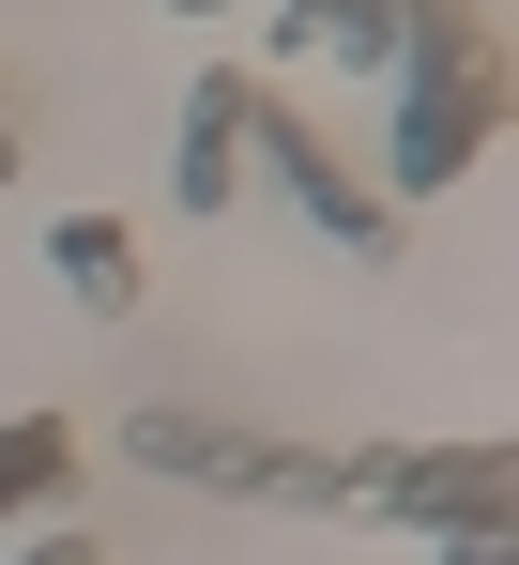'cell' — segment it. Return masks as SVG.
Returning <instances> with one entry per match:
<instances>
[{"mask_svg":"<svg viewBox=\"0 0 519 565\" xmlns=\"http://www.w3.org/2000/svg\"><path fill=\"white\" fill-rule=\"evenodd\" d=\"M0 184H15V122H0Z\"/></svg>","mask_w":519,"mask_h":565,"instance_id":"obj_10","label":"cell"},{"mask_svg":"<svg viewBox=\"0 0 519 565\" xmlns=\"http://www.w3.org/2000/svg\"><path fill=\"white\" fill-rule=\"evenodd\" d=\"M123 459L138 473H199V489H290V504H337V459L306 444H260V428H214V413H123Z\"/></svg>","mask_w":519,"mask_h":565,"instance_id":"obj_2","label":"cell"},{"mask_svg":"<svg viewBox=\"0 0 519 565\" xmlns=\"http://www.w3.org/2000/svg\"><path fill=\"white\" fill-rule=\"evenodd\" d=\"M489 138H505V46L474 31V0H443L428 31L398 46V138H382V199L458 184Z\"/></svg>","mask_w":519,"mask_h":565,"instance_id":"obj_1","label":"cell"},{"mask_svg":"<svg viewBox=\"0 0 519 565\" xmlns=\"http://www.w3.org/2000/svg\"><path fill=\"white\" fill-rule=\"evenodd\" d=\"M337 504H382V520H489V504H519V444H367V459H337Z\"/></svg>","mask_w":519,"mask_h":565,"instance_id":"obj_3","label":"cell"},{"mask_svg":"<svg viewBox=\"0 0 519 565\" xmlns=\"http://www.w3.org/2000/svg\"><path fill=\"white\" fill-rule=\"evenodd\" d=\"M15 565H107V535H31Z\"/></svg>","mask_w":519,"mask_h":565,"instance_id":"obj_9","label":"cell"},{"mask_svg":"<svg viewBox=\"0 0 519 565\" xmlns=\"http://www.w3.org/2000/svg\"><path fill=\"white\" fill-rule=\"evenodd\" d=\"M245 169H275V184L306 199V214H321L337 245H398V199H382V184H351V153H337V138H321V122H306V107H275V77H260V122H245Z\"/></svg>","mask_w":519,"mask_h":565,"instance_id":"obj_4","label":"cell"},{"mask_svg":"<svg viewBox=\"0 0 519 565\" xmlns=\"http://www.w3.org/2000/svg\"><path fill=\"white\" fill-rule=\"evenodd\" d=\"M183 15H230V0H183Z\"/></svg>","mask_w":519,"mask_h":565,"instance_id":"obj_11","label":"cell"},{"mask_svg":"<svg viewBox=\"0 0 519 565\" xmlns=\"http://www.w3.org/2000/svg\"><path fill=\"white\" fill-rule=\"evenodd\" d=\"M245 122H260V62H199V93H183V169H169L183 214H230V199H245Z\"/></svg>","mask_w":519,"mask_h":565,"instance_id":"obj_5","label":"cell"},{"mask_svg":"<svg viewBox=\"0 0 519 565\" xmlns=\"http://www.w3.org/2000/svg\"><path fill=\"white\" fill-rule=\"evenodd\" d=\"M46 260H62V290H77L92 321H123V306H138V230H123V214H62V230H46Z\"/></svg>","mask_w":519,"mask_h":565,"instance_id":"obj_6","label":"cell"},{"mask_svg":"<svg viewBox=\"0 0 519 565\" xmlns=\"http://www.w3.org/2000/svg\"><path fill=\"white\" fill-rule=\"evenodd\" d=\"M443 565H519V504H489V520H443Z\"/></svg>","mask_w":519,"mask_h":565,"instance_id":"obj_8","label":"cell"},{"mask_svg":"<svg viewBox=\"0 0 519 565\" xmlns=\"http://www.w3.org/2000/svg\"><path fill=\"white\" fill-rule=\"evenodd\" d=\"M46 473H62V428H46V413H15V428H0V504H31Z\"/></svg>","mask_w":519,"mask_h":565,"instance_id":"obj_7","label":"cell"}]
</instances>
